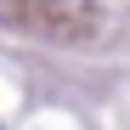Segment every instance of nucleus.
Returning <instances> with one entry per match:
<instances>
[{
  "label": "nucleus",
  "mask_w": 130,
  "mask_h": 130,
  "mask_svg": "<svg viewBox=\"0 0 130 130\" xmlns=\"http://www.w3.org/2000/svg\"><path fill=\"white\" fill-rule=\"evenodd\" d=\"M45 6H51V11H57V17H79V11H85V6H91V0H45Z\"/></svg>",
  "instance_id": "nucleus-1"
}]
</instances>
